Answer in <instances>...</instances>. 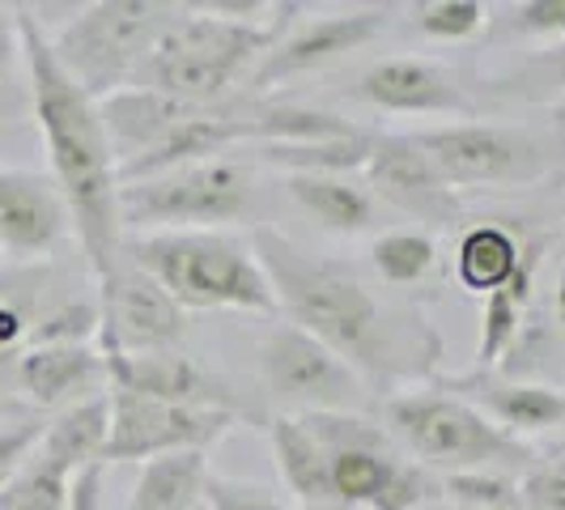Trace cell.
Wrapping results in <instances>:
<instances>
[{"label": "cell", "mask_w": 565, "mask_h": 510, "mask_svg": "<svg viewBox=\"0 0 565 510\" xmlns=\"http://www.w3.org/2000/svg\"><path fill=\"white\" fill-rule=\"evenodd\" d=\"M252 252L273 281L277 311L289 315V323L302 328L307 337L328 344L366 383H379V387L392 383L396 374L413 366V358L434 362L438 337L422 319L404 323L392 307H383L353 264L307 252L273 226L255 230Z\"/></svg>", "instance_id": "6da1fadb"}, {"label": "cell", "mask_w": 565, "mask_h": 510, "mask_svg": "<svg viewBox=\"0 0 565 510\" xmlns=\"http://www.w3.org/2000/svg\"><path fill=\"white\" fill-rule=\"evenodd\" d=\"M18 34H22V64H26L34 124H39V137L52 162V183L64 196L73 234L98 285L111 277L124 255L119 170H115L111 141H107L98 103L60 68L47 30L26 9H18Z\"/></svg>", "instance_id": "7a4b0ae2"}, {"label": "cell", "mask_w": 565, "mask_h": 510, "mask_svg": "<svg viewBox=\"0 0 565 510\" xmlns=\"http://www.w3.org/2000/svg\"><path fill=\"white\" fill-rule=\"evenodd\" d=\"M124 255L188 311H277V294L252 243L226 230L124 234Z\"/></svg>", "instance_id": "3957f363"}, {"label": "cell", "mask_w": 565, "mask_h": 510, "mask_svg": "<svg viewBox=\"0 0 565 510\" xmlns=\"http://www.w3.org/2000/svg\"><path fill=\"white\" fill-rule=\"evenodd\" d=\"M285 30L289 22L247 26V22L217 18L209 9H188L162 30L153 52L141 60L132 85L153 89L192 111H213L217 98H226L234 85L252 77L255 64L268 56V47Z\"/></svg>", "instance_id": "277c9868"}, {"label": "cell", "mask_w": 565, "mask_h": 510, "mask_svg": "<svg viewBox=\"0 0 565 510\" xmlns=\"http://www.w3.org/2000/svg\"><path fill=\"white\" fill-rule=\"evenodd\" d=\"M302 425L323 455L328 502L353 510H417L443 493L429 468L399 451L387 425L362 413H302Z\"/></svg>", "instance_id": "5b68a950"}, {"label": "cell", "mask_w": 565, "mask_h": 510, "mask_svg": "<svg viewBox=\"0 0 565 510\" xmlns=\"http://www.w3.org/2000/svg\"><path fill=\"white\" fill-rule=\"evenodd\" d=\"M383 425L404 451L422 468H443L451 472H481L498 468L510 459H527L532 447L510 438L502 425H493L472 400L438 392V387H417V392H396L383 404Z\"/></svg>", "instance_id": "8992f818"}, {"label": "cell", "mask_w": 565, "mask_h": 510, "mask_svg": "<svg viewBox=\"0 0 565 510\" xmlns=\"http://www.w3.org/2000/svg\"><path fill=\"white\" fill-rule=\"evenodd\" d=\"M174 22L170 4L153 0H98L68 18L52 39L60 68L82 85L94 103L128 89L141 60L153 52L162 30Z\"/></svg>", "instance_id": "52a82bcc"}, {"label": "cell", "mask_w": 565, "mask_h": 510, "mask_svg": "<svg viewBox=\"0 0 565 510\" xmlns=\"http://www.w3.org/2000/svg\"><path fill=\"white\" fill-rule=\"evenodd\" d=\"M252 170L234 158L192 162L167 174L119 188V222L124 234H158V230H226L252 213Z\"/></svg>", "instance_id": "ba28073f"}, {"label": "cell", "mask_w": 565, "mask_h": 510, "mask_svg": "<svg viewBox=\"0 0 565 510\" xmlns=\"http://www.w3.org/2000/svg\"><path fill=\"white\" fill-rule=\"evenodd\" d=\"M259 370L268 396L289 417L302 413H358L366 396V379L340 362L328 344H319L294 323H277L259 344Z\"/></svg>", "instance_id": "9c48e42d"}, {"label": "cell", "mask_w": 565, "mask_h": 510, "mask_svg": "<svg viewBox=\"0 0 565 510\" xmlns=\"http://www.w3.org/2000/svg\"><path fill=\"white\" fill-rule=\"evenodd\" d=\"M107 404H111L107 464H149L162 455L192 451L204 455L238 425V413L167 404V400L128 392V387H107Z\"/></svg>", "instance_id": "30bf717a"}, {"label": "cell", "mask_w": 565, "mask_h": 510, "mask_svg": "<svg viewBox=\"0 0 565 510\" xmlns=\"http://www.w3.org/2000/svg\"><path fill=\"white\" fill-rule=\"evenodd\" d=\"M98 353L103 362L167 353L183 340V307L170 298L149 273H141L128 255H119L115 273L98 281Z\"/></svg>", "instance_id": "8fae6325"}, {"label": "cell", "mask_w": 565, "mask_h": 510, "mask_svg": "<svg viewBox=\"0 0 565 510\" xmlns=\"http://www.w3.org/2000/svg\"><path fill=\"white\" fill-rule=\"evenodd\" d=\"M451 188L532 183L548 170V153L507 124H443L417 137Z\"/></svg>", "instance_id": "7c38bea8"}, {"label": "cell", "mask_w": 565, "mask_h": 510, "mask_svg": "<svg viewBox=\"0 0 565 510\" xmlns=\"http://www.w3.org/2000/svg\"><path fill=\"white\" fill-rule=\"evenodd\" d=\"M362 174L370 196H383L425 226H455L463 213L459 192L443 179V170L434 167L417 137H374Z\"/></svg>", "instance_id": "4fadbf2b"}, {"label": "cell", "mask_w": 565, "mask_h": 510, "mask_svg": "<svg viewBox=\"0 0 565 510\" xmlns=\"http://www.w3.org/2000/svg\"><path fill=\"white\" fill-rule=\"evenodd\" d=\"M383 22L387 18L379 9H344V13H323V18H311L302 26H289L268 47V56L255 64V73L247 82L255 89H273V85L289 82V77L319 73V68L344 60L349 52L366 47L370 39L383 30Z\"/></svg>", "instance_id": "5bb4252c"}, {"label": "cell", "mask_w": 565, "mask_h": 510, "mask_svg": "<svg viewBox=\"0 0 565 510\" xmlns=\"http://www.w3.org/2000/svg\"><path fill=\"white\" fill-rule=\"evenodd\" d=\"M68 234H73V217L52 174L0 167V252L18 264H34L60 252Z\"/></svg>", "instance_id": "9a60e30c"}, {"label": "cell", "mask_w": 565, "mask_h": 510, "mask_svg": "<svg viewBox=\"0 0 565 510\" xmlns=\"http://www.w3.org/2000/svg\"><path fill=\"white\" fill-rule=\"evenodd\" d=\"M13 383L34 408H68L107 392V362L98 344H26L13 362Z\"/></svg>", "instance_id": "2e32d148"}, {"label": "cell", "mask_w": 565, "mask_h": 510, "mask_svg": "<svg viewBox=\"0 0 565 510\" xmlns=\"http://www.w3.org/2000/svg\"><path fill=\"white\" fill-rule=\"evenodd\" d=\"M107 387H128L141 396L167 400V404H188V408H222L238 413V400L209 366L196 358L167 349V353H141V358H115L107 362Z\"/></svg>", "instance_id": "e0dca14e"}, {"label": "cell", "mask_w": 565, "mask_h": 510, "mask_svg": "<svg viewBox=\"0 0 565 510\" xmlns=\"http://www.w3.org/2000/svg\"><path fill=\"white\" fill-rule=\"evenodd\" d=\"M362 98L387 115H468V94L447 68L417 56H387L362 73Z\"/></svg>", "instance_id": "ac0fdd59"}, {"label": "cell", "mask_w": 565, "mask_h": 510, "mask_svg": "<svg viewBox=\"0 0 565 510\" xmlns=\"http://www.w3.org/2000/svg\"><path fill=\"white\" fill-rule=\"evenodd\" d=\"M463 400H472L493 425H502L510 438H532L544 429L565 425V392L548 383H498L489 374H472L459 383Z\"/></svg>", "instance_id": "d6986e66"}, {"label": "cell", "mask_w": 565, "mask_h": 510, "mask_svg": "<svg viewBox=\"0 0 565 510\" xmlns=\"http://www.w3.org/2000/svg\"><path fill=\"white\" fill-rule=\"evenodd\" d=\"M107 438H111V404L107 392H98L82 404L60 408L43 429V443L34 455L64 477H77L82 468L107 464Z\"/></svg>", "instance_id": "ffe728a7"}, {"label": "cell", "mask_w": 565, "mask_h": 510, "mask_svg": "<svg viewBox=\"0 0 565 510\" xmlns=\"http://www.w3.org/2000/svg\"><path fill=\"white\" fill-rule=\"evenodd\" d=\"M98 115H103V128H107V141H111L115 153V170L132 158H141L149 145L158 141L162 132H170L183 115H192V107L183 103H170L153 89H119L111 98L98 103Z\"/></svg>", "instance_id": "44dd1931"}, {"label": "cell", "mask_w": 565, "mask_h": 510, "mask_svg": "<svg viewBox=\"0 0 565 510\" xmlns=\"http://www.w3.org/2000/svg\"><path fill=\"white\" fill-rule=\"evenodd\" d=\"M285 192L332 234H362L374 222V196L349 174H285Z\"/></svg>", "instance_id": "7402d4cb"}, {"label": "cell", "mask_w": 565, "mask_h": 510, "mask_svg": "<svg viewBox=\"0 0 565 510\" xmlns=\"http://www.w3.org/2000/svg\"><path fill=\"white\" fill-rule=\"evenodd\" d=\"M204 481L209 459L200 451L149 459L141 464V477L124 510H204Z\"/></svg>", "instance_id": "603a6c76"}, {"label": "cell", "mask_w": 565, "mask_h": 510, "mask_svg": "<svg viewBox=\"0 0 565 510\" xmlns=\"http://www.w3.org/2000/svg\"><path fill=\"white\" fill-rule=\"evenodd\" d=\"M523 252L527 247L507 226H477L463 234V243L455 252V277H459L463 289L489 298V294L510 285V277L523 264Z\"/></svg>", "instance_id": "cb8c5ba5"}, {"label": "cell", "mask_w": 565, "mask_h": 510, "mask_svg": "<svg viewBox=\"0 0 565 510\" xmlns=\"http://www.w3.org/2000/svg\"><path fill=\"white\" fill-rule=\"evenodd\" d=\"M268 438H273V459H277V472H281L285 489L302 502H328V481H323V455L319 443L311 438V429L302 425V417H289L277 413L268 425Z\"/></svg>", "instance_id": "d4e9b609"}, {"label": "cell", "mask_w": 565, "mask_h": 510, "mask_svg": "<svg viewBox=\"0 0 565 510\" xmlns=\"http://www.w3.org/2000/svg\"><path fill=\"white\" fill-rule=\"evenodd\" d=\"M374 132H349L332 141H307V145H259L264 162L285 167L289 174H353L366 170Z\"/></svg>", "instance_id": "484cf974"}, {"label": "cell", "mask_w": 565, "mask_h": 510, "mask_svg": "<svg viewBox=\"0 0 565 510\" xmlns=\"http://www.w3.org/2000/svg\"><path fill=\"white\" fill-rule=\"evenodd\" d=\"M370 264L387 285H422L438 268V243L422 230H387L370 243Z\"/></svg>", "instance_id": "4316f807"}, {"label": "cell", "mask_w": 565, "mask_h": 510, "mask_svg": "<svg viewBox=\"0 0 565 510\" xmlns=\"http://www.w3.org/2000/svg\"><path fill=\"white\" fill-rule=\"evenodd\" d=\"M408 13L413 26L434 43H468L489 26V4L481 0H417Z\"/></svg>", "instance_id": "83f0119b"}, {"label": "cell", "mask_w": 565, "mask_h": 510, "mask_svg": "<svg viewBox=\"0 0 565 510\" xmlns=\"http://www.w3.org/2000/svg\"><path fill=\"white\" fill-rule=\"evenodd\" d=\"M443 493L451 498L455 510H532L523 502V489L502 477L498 468L481 472H451L443 481Z\"/></svg>", "instance_id": "f1b7e54d"}, {"label": "cell", "mask_w": 565, "mask_h": 510, "mask_svg": "<svg viewBox=\"0 0 565 510\" xmlns=\"http://www.w3.org/2000/svg\"><path fill=\"white\" fill-rule=\"evenodd\" d=\"M68 481L39 455L0 489V510H68Z\"/></svg>", "instance_id": "f546056e"}, {"label": "cell", "mask_w": 565, "mask_h": 510, "mask_svg": "<svg viewBox=\"0 0 565 510\" xmlns=\"http://www.w3.org/2000/svg\"><path fill=\"white\" fill-rule=\"evenodd\" d=\"M519 323H523V307L510 298L507 289L484 298L481 340H477V374H493L502 366V358H507L514 337H519Z\"/></svg>", "instance_id": "4dcf8cb0"}, {"label": "cell", "mask_w": 565, "mask_h": 510, "mask_svg": "<svg viewBox=\"0 0 565 510\" xmlns=\"http://www.w3.org/2000/svg\"><path fill=\"white\" fill-rule=\"evenodd\" d=\"M204 510H294V502L285 498L281 489L252 481V477L209 472V481H204Z\"/></svg>", "instance_id": "1f68e13d"}, {"label": "cell", "mask_w": 565, "mask_h": 510, "mask_svg": "<svg viewBox=\"0 0 565 510\" xmlns=\"http://www.w3.org/2000/svg\"><path fill=\"white\" fill-rule=\"evenodd\" d=\"M30 344H98V302L73 298L52 315L34 319Z\"/></svg>", "instance_id": "d6a6232c"}, {"label": "cell", "mask_w": 565, "mask_h": 510, "mask_svg": "<svg viewBox=\"0 0 565 510\" xmlns=\"http://www.w3.org/2000/svg\"><path fill=\"white\" fill-rule=\"evenodd\" d=\"M43 429H47V422L30 417V413H18V417L0 422V489L34 459L39 443H43Z\"/></svg>", "instance_id": "836d02e7"}, {"label": "cell", "mask_w": 565, "mask_h": 510, "mask_svg": "<svg viewBox=\"0 0 565 510\" xmlns=\"http://www.w3.org/2000/svg\"><path fill=\"white\" fill-rule=\"evenodd\" d=\"M519 489H523V502L532 510H565V455L536 464Z\"/></svg>", "instance_id": "e575fe53"}, {"label": "cell", "mask_w": 565, "mask_h": 510, "mask_svg": "<svg viewBox=\"0 0 565 510\" xmlns=\"http://www.w3.org/2000/svg\"><path fill=\"white\" fill-rule=\"evenodd\" d=\"M514 30L540 39H565V0H523L514 4Z\"/></svg>", "instance_id": "d590c367"}, {"label": "cell", "mask_w": 565, "mask_h": 510, "mask_svg": "<svg viewBox=\"0 0 565 510\" xmlns=\"http://www.w3.org/2000/svg\"><path fill=\"white\" fill-rule=\"evenodd\" d=\"M103 468H107V464L82 468V472L68 481V510H103Z\"/></svg>", "instance_id": "8d00e7d4"}, {"label": "cell", "mask_w": 565, "mask_h": 510, "mask_svg": "<svg viewBox=\"0 0 565 510\" xmlns=\"http://www.w3.org/2000/svg\"><path fill=\"white\" fill-rule=\"evenodd\" d=\"M527 77H536V82L548 85V89H565V39L532 56V64H527Z\"/></svg>", "instance_id": "74e56055"}, {"label": "cell", "mask_w": 565, "mask_h": 510, "mask_svg": "<svg viewBox=\"0 0 565 510\" xmlns=\"http://www.w3.org/2000/svg\"><path fill=\"white\" fill-rule=\"evenodd\" d=\"M22 56V34H18V9L0 4V77Z\"/></svg>", "instance_id": "f35d334b"}, {"label": "cell", "mask_w": 565, "mask_h": 510, "mask_svg": "<svg viewBox=\"0 0 565 510\" xmlns=\"http://www.w3.org/2000/svg\"><path fill=\"white\" fill-rule=\"evenodd\" d=\"M18 413H26V408H22V400H13V396H4V392H0V422H9V417H18Z\"/></svg>", "instance_id": "ab89813d"}, {"label": "cell", "mask_w": 565, "mask_h": 510, "mask_svg": "<svg viewBox=\"0 0 565 510\" xmlns=\"http://www.w3.org/2000/svg\"><path fill=\"white\" fill-rule=\"evenodd\" d=\"M557 319L565 323V268H562V277H557Z\"/></svg>", "instance_id": "60d3db41"}, {"label": "cell", "mask_w": 565, "mask_h": 510, "mask_svg": "<svg viewBox=\"0 0 565 510\" xmlns=\"http://www.w3.org/2000/svg\"><path fill=\"white\" fill-rule=\"evenodd\" d=\"M298 510H353V507H344V502H302Z\"/></svg>", "instance_id": "b9f144b4"}, {"label": "cell", "mask_w": 565, "mask_h": 510, "mask_svg": "<svg viewBox=\"0 0 565 510\" xmlns=\"http://www.w3.org/2000/svg\"><path fill=\"white\" fill-rule=\"evenodd\" d=\"M557 455H565V434H562V443H557Z\"/></svg>", "instance_id": "7bdbcfd3"}]
</instances>
